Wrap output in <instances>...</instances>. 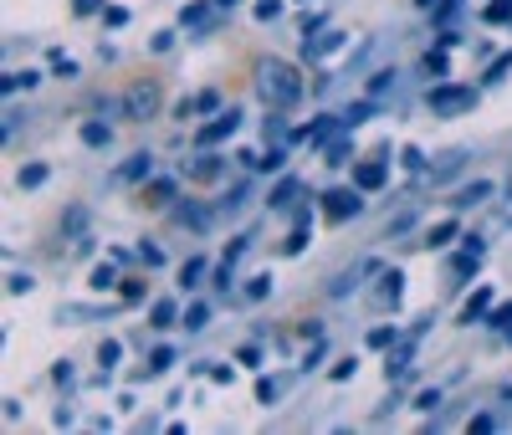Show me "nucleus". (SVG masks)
Segmentation results:
<instances>
[{
	"mask_svg": "<svg viewBox=\"0 0 512 435\" xmlns=\"http://www.w3.org/2000/svg\"><path fill=\"white\" fill-rule=\"evenodd\" d=\"M256 93H262L267 103H277V108H287V103L303 98V72H297L292 62H282V57H267L262 67H256Z\"/></svg>",
	"mask_w": 512,
	"mask_h": 435,
	"instance_id": "nucleus-1",
	"label": "nucleus"
},
{
	"mask_svg": "<svg viewBox=\"0 0 512 435\" xmlns=\"http://www.w3.org/2000/svg\"><path fill=\"white\" fill-rule=\"evenodd\" d=\"M425 103H431L436 118H456L477 103V87H461V82H436L431 93H425Z\"/></svg>",
	"mask_w": 512,
	"mask_h": 435,
	"instance_id": "nucleus-2",
	"label": "nucleus"
},
{
	"mask_svg": "<svg viewBox=\"0 0 512 435\" xmlns=\"http://www.w3.org/2000/svg\"><path fill=\"white\" fill-rule=\"evenodd\" d=\"M359 210H364V190L359 185H338V190L323 195V215H328V221H354Z\"/></svg>",
	"mask_w": 512,
	"mask_h": 435,
	"instance_id": "nucleus-3",
	"label": "nucleus"
},
{
	"mask_svg": "<svg viewBox=\"0 0 512 435\" xmlns=\"http://www.w3.org/2000/svg\"><path fill=\"white\" fill-rule=\"evenodd\" d=\"M236 128H241V108H221L216 118H210L205 128H200V149H210V144H226V139H236Z\"/></svg>",
	"mask_w": 512,
	"mask_h": 435,
	"instance_id": "nucleus-4",
	"label": "nucleus"
},
{
	"mask_svg": "<svg viewBox=\"0 0 512 435\" xmlns=\"http://www.w3.org/2000/svg\"><path fill=\"white\" fill-rule=\"evenodd\" d=\"M384 180H390V149H384L379 159H359V164H354V185H359L364 195L379 190Z\"/></svg>",
	"mask_w": 512,
	"mask_h": 435,
	"instance_id": "nucleus-5",
	"label": "nucleus"
},
{
	"mask_svg": "<svg viewBox=\"0 0 512 435\" xmlns=\"http://www.w3.org/2000/svg\"><path fill=\"white\" fill-rule=\"evenodd\" d=\"M154 108H159V87H149V82H139V87L123 93V113L128 118H154Z\"/></svg>",
	"mask_w": 512,
	"mask_h": 435,
	"instance_id": "nucleus-6",
	"label": "nucleus"
},
{
	"mask_svg": "<svg viewBox=\"0 0 512 435\" xmlns=\"http://www.w3.org/2000/svg\"><path fill=\"white\" fill-rule=\"evenodd\" d=\"M492 190H497L492 180H472V185H461V190L451 195V210H456V215H461V210H472V205H482Z\"/></svg>",
	"mask_w": 512,
	"mask_h": 435,
	"instance_id": "nucleus-7",
	"label": "nucleus"
},
{
	"mask_svg": "<svg viewBox=\"0 0 512 435\" xmlns=\"http://www.w3.org/2000/svg\"><path fill=\"white\" fill-rule=\"evenodd\" d=\"M487 313H492V287H477L472 297L461 302V323H466V328H472V323H482Z\"/></svg>",
	"mask_w": 512,
	"mask_h": 435,
	"instance_id": "nucleus-8",
	"label": "nucleus"
},
{
	"mask_svg": "<svg viewBox=\"0 0 512 435\" xmlns=\"http://www.w3.org/2000/svg\"><path fill=\"white\" fill-rule=\"evenodd\" d=\"M344 41H349L344 31H323L318 41H303V57H308V62H318V57H333L338 47H344Z\"/></svg>",
	"mask_w": 512,
	"mask_h": 435,
	"instance_id": "nucleus-9",
	"label": "nucleus"
},
{
	"mask_svg": "<svg viewBox=\"0 0 512 435\" xmlns=\"http://www.w3.org/2000/svg\"><path fill=\"white\" fill-rule=\"evenodd\" d=\"M456 236H461V221H456V215H446V221H436L431 231H425V241H420V246H436V251H441V246H451Z\"/></svg>",
	"mask_w": 512,
	"mask_h": 435,
	"instance_id": "nucleus-10",
	"label": "nucleus"
},
{
	"mask_svg": "<svg viewBox=\"0 0 512 435\" xmlns=\"http://www.w3.org/2000/svg\"><path fill=\"white\" fill-rule=\"evenodd\" d=\"M118 180H128V185H139V180H144V185H149V180H154V159H149V154H134V159L118 169Z\"/></svg>",
	"mask_w": 512,
	"mask_h": 435,
	"instance_id": "nucleus-11",
	"label": "nucleus"
},
{
	"mask_svg": "<svg viewBox=\"0 0 512 435\" xmlns=\"http://www.w3.org/2000/svg\"><path fill=\"white\" fill-rule=\"evenodd\" d=\"M108 139H113V128H108V123H98V118L82 123V144H88V149H108Z\"/></svg>",
	"mask_w": 512,
	"mask_h": 435,
	"instance_id": "nucleus-12",
	"label": "nucleus"
},
{
	"mask_svg": "<svg viewBox=\"0 0 512 435\" xmlns=\"http://www.w3.org/2000/svg\"><path fill=\"white\" fill-rule=\"evenodd\" d=\"M88 287H93V292H113V287H118V272H113V261H98V267L88 272Z\"/></svg>",
	"mask_w": 512,
	"mask_h": 435,
	"instance_id": "nucleus-13",
	"label": "nucleus"
},
{
	"mask_svg": "<svg viewBox=\"0 0 512 435\" xmlns=\"http://www.w3.org/2000/svg\"><path fill=\"white\" fill-rule=\"evenodd\" d=\"M349 134H354V128H344V139H333V144H328V159H323V164L338 169V164H349V159H354V139H349Z\"/></svg>",
	"mask_w": 512,
	"mask_h": 435,
	"instance_id": "nucleus-14",
	"label": "nucleus"
},
{
	"mask_svg": "<svg viewBox=\"0 0 512 435\" xmlns=\"http://www.w3.org/2000/svg\"><path fill=\"white\" fill-rule=\"evenodd\" d=\"M205 272H210V267H205V256H190V261H185V267H180V287H185V292H195Z\"/></svg>",
	"mask_w": 512,
	"mask_h": 435,
	"instance_id": "nucleus-15",
	"label": "nucleus"
},
{
	"mask_svg": "<svg viewBox=\"0 0 512 435\" xmlns=\"http://www.w3.org/2000/svg\"><path fill=\"white\" fill-rule=\"evenodd\" d=\"M379 297L390 302V308H400V297H405V272H384V287H379Z\"/></svg>",
	"mask_w": 512,
	"mask_h": 435,
	"instance_id": "nucleus-16",
	"label": "nucleus"
},
{
	"mask_svg": "<svg viewBox=\"0 0 512 435\" xmlns=\"http://www.w3.org/2000/svg\"><path fill=\"white\" fill-rule=\"evenodd\" d=\"M221 169H226L221 154H205L200 164H190V180H221Z\"/></svg>",
	"mask_w": 512,
	"mask_h": 435,
	"instance_id": "nucleus-17",
	"label": "nucleus"
},
{
	"mask_svg": "<svg viewBox=\"0 0 512 435\" xmlns=\"http://www.w3.org/2000/svg\"><path fill=\"white\" fill-rule=\"evenodd\" d=\"M149 323H154V328H175V323H180V308H175V302H154Z\"/></svg>",
	"mask_w": 512,
	"mask_h": 435,
	"instance_id": "nucleus-18",
	"label": "nucleus"
},
{
	"mask_svg": "<svg viewBox=\"0 0 512 435\" xmlns=\"http://www.w3.org/2000/svg\"><path fill=\"white\" fill-rule=\"evenodd\" d=\"M338 118H344V128H359L364 118H374V98H364V103H349V108L338 113Z\"/></svg>",
	"mask_w": 512,
	"mask_h": 435,
	"instance_id": "nucleus-19",
	"label": "nucleus"
},
{
	"mask_svg": "<svg viewBox=\"0 0 512 435\" xmlns=\"http://www.w3.org/2000/svg\"><path fill=\"white\" fill-rule=\"evenodd\" d=\"M175 190H180V180H149V205H164V200H175Z\"/></svg>",
	"mask_w": 512,
	"mask_h": 435,
	"instance_id": "nucleus-20",
	"label": "nucleus"
},
{
	"mask_svg": "<svg viewBox=\"0 0 512 435\" xmlns=\"http://www.w3.org/2000/svg\"><path fill=\"white\" fill-rule=\"evenodd\" d=\"M308 231H313V226H308V215H303V221H297V226H292V236L282 241V251H287V256H297V251H303V246H308Z\"/></svg>",
	"mask_w": 512,
	"mask_h": 435,
	"instance_id": "nucleus-21",
	"label": "nucleus"
},
{
	"mask_svg": "<svg viewBox=\"0 0 512 435\" xmlns=\"http://www.w3.org/2000/svg\"><path fill=\"white\" fill-rule=\"evenodd\" d=\"M16 185H21V190H36V185H47V164H26V169L16 174Z\"/></svg>",
	"mask_w": 512,
	"mask_h": 435,
	"instance_id": "nucleus-22",
	"label": "nucleus"
},
{
	"mask_svg": "<svg viewBox=\"0 0 512 435\" xmlns=\"http://www.w3.org/2000/svg\"><path fill=\"white\" fill-rule=\"evenodd\" d=\"M210 323V308H205V302H195V308H185V333H200Z\"/></svg>",
	"mask_w": 512,
	"mask_h": 435,
	"instance_id": "nucleus-23",
	"label": "nucleus"
},
{
	"mask_svg": "<svg viewBox=\"0 0 512 435\" xmlns=\"http://www.w3.org/2000/svg\"><path fill=\"white\" fill-rule=\"evenodd\" d=\"M292 195H297V180H292V174H287V180H282V185H277V190L267 195V205H272V210H282V205H287Z\"/></svg>",
	"mask_w": 512,
	"mask_h": 435,
	"instance_id": "nucleus-24",
	"label": "nucleus"
},
{
	"mask_svg": "<svg viewBox=\"0 0 512 435\" xmlns=\"http://www.w3.org/2000/svg\"><path fill=\"white\" fill-rule=\"evenodd\" d=\"M395 343H400V328H395V323H390V328H374V333H369V348H395Z\"/></svg>",
	"mask_w": 512,
	"mask_h": 435,
	"instance_id": "nucleus-25",
	"label": "nucleus"
},
{
	"mask_svg": "<svg viewBox=\"0 0 512 435\" xmlns=\"http://www.w3.org/2000/svg\"><path fill=\"white\" fill-rule=\"evenodd\" d=\"M169 364H175V348H154L149 354V374H169Z\"/></svg>",
	"mask_w": 512,
	"mask_h": 435,
	"instance_id": "nucleus-26",
	"label": "nucleus"
},
{
	"mask_svg": "<svg viewBox=\"0 0 512 435\" xmlns=\"http://www.w3.org/2000/svg\"><path fill=\"white\" fill-rule=\"evenodd\" d=\"M118 354H123V343H118V338H103V348H98V364H103V369H113V364H118Z\"/></svg>",
	"mask_w": 512,
	"mask_h": 435,
	"instance_id": "nucleus-27",
	"label": "nucleus"
},
{
	"mask_svg": "<svg viewBox=\"0 0 512 435\" xmlns=\"http://www.w3.org/2000/svg\"><path fill=\"white\" fill-rule=\"evenodd\" d=\"M487 21H492V26H507V21H512V0H492V6H487Z\"/></svg>",
	"mask_w": 512,
	"mask_h": 435,
	"instance_id": "nucleus-28",
	"label": "nucleus"
},
{
	"mask_svg": "<svg viewBox=\"0 0 512 435\" xmlns=\"http://www.w3.org/2000/svg\"><path fill=\"white\" fill-rule=\"evenodd\" d=\"M282 164H287V154H282V149H267V154H256V169H267V174H277Z\"/></svg>",
	"mask_w": 512,
	"mask_h": 435,
	"instance_id": "nucleus-29",
	"label": "nucleus"
},
{
	"mask_svg": "<svg viewBox=\"0 0 512 435\" xmlns=\"http://www.w3.org/2000/svg\"><path fill=\"white\" fill-rule=\"evenodd\" d=\"M436 405H441V389H420V395H415V410L420 415H431Z\"/></svg>",
	"mask_w": 512,
	"mask_h": 435,
	"instance_id": "nucleus-30",
	"label": "nucleus"
},
{
	"mask_svg": "<svg viewBox=\"0 0 512 435\" xmlns=\"http://www.w3.org/2000/svg\"><path fill=\"white\" fill-rule=\"evenodd\" d=\"M139 261H144V267H164V251L154 241H139Z\"/></svg>",
	"mask_w": 512,
	"mask_h": 435,
	"instance_id": "nucleus-31",
	"label": "nucleus"
},
{
	"mask_svg": "<svg viewBox=\"0 0 512 435\" xmlns=\"http://www.w3.org/2000/svg\"><path fill=\"white\" fill-rule=\"evenodd\" d=\"M487 323L507 333V328H512V302H502V308H492V313H487Z\"/></svg>",
	"mask_w": 512,
	"mask_h": 435,
	"instance_id": "nucleus-32",
	"label": "nucleus"
},
{
	"mask_svg": "<svg viewBox=\"0 0 512 435\" xmlns=\"http://www.w3.org/2000/svg\"><path fill=\"white\" fill-rule=\"evenodd\" d=\"M400 164H405V169H415V174H420V169H425V154H420V149H415V144H405V149H400Z\"/></svg>",
	"mask_w": 512,
	"mask_h": 435,
	"instance_id": "nucleus-33",
	"label": "nucleus"
},
{
	"mask_svg": "<svg viewBox=\"0 0 512 435\" xmlns=\"http://www.w3.org/2000/svg\"><path fill=\"white\" fill-rule=\"evenodd\" d=\"M6 287H11V297H26V292H31L36 282H31L26 272H11V277H6Z\"/></svg>",
	"mask_w": 512,
	"mask_h": 435,
	"instance_id": "nucleus-34",
	"label": "nucleus"
},
{
	"mask_svg": "<svg viewBox=\"0 0 512 435\" xmlns=\"http://www.w3.org/2000/svg\"><path fill=\"white\" fill-rule=\"evenodd\" d=\"M507 72H512V52H502V57H497V62L487 67V82H502Z\"/></svg>",
	"mask_w": 512,
	"mask_h": 435,
	"instance_id": "nucleus-35",
	"label": "nucleus"
},
{
	"mask_svg": "<svg viewBox=\"0 0 512 435\" xmlns=\"http://www.w3.org/2000/svg\"><path fill=\"white\" fill-rule=\"evenodd\" d=\"M267 292H272V272H262V277L246 282V297H267Z\"/></svg>",
	"mask_w": 512,
	"mask_h": 435,
	"instance_id": "nucleus-36",
	"label": "nucleus"
},
{
	"mask_svg": "<svg viewBox=\"0 0 512 435\" xmlns=\"http://www.w3.org/2000/svg\"><path fill=\"white\" fill-rule=\"evenodd\" d=\"M384 87H395V72H374V77H369V98H379Z\"/></svg>",
	"mask_w": 512,
	"mask_h": 435,
	"instance_id": "nucleus-37",
	"label": "nucleus"
},
{
	"mask_svg": "<svg viewBox=\"0 0 512 435\" xmlns=\"http://www.w3.org/2000/svg\"><path fill=\"white\" fill-rule=\"evenodd\" d=\"M52 72H57V77H77V62L62 57V52H52Z\"/></svg>",
	"mask_w": 512,
	"mask_h": 435,
	"instance_id": "nucleus-38",
	"label": "nucleus"
},
{
	"mask_svg": "<svg viewBox=\"0 0 512 435\" xmlns=\"http://www.w3.org/2000/svg\"><path fill=\"white\" fill-rule=\"evenodd\" d=\"M195 113H221V93H200L195 98Z\"/></svg>",
	"mask_w": 512,
	"mask_h": 435,
	"instance_id": "nucleus-39",
	"label": "nucleus"
},
{
	"mask_svg": "<svg viewBox=\"0 0 512 435\" xmlns=\"http://www.w3.org/2000/svg\"><path fill=\"white\" fill-rule=\"evenodd\" d=\"M354 369H359V359L349 354V359H338V364H333L328 374H333V379H354Z\"/></svg>",
	"mask_w": 512,
	"mask_h": 435,
	"instance_id": "nucleus-40",
	"label": "nucleus"
},
{
	"mask_svg": "<svg viewBox=\"0 0 512 435\" xmlns=\"http://www.w3.org/2000/svg\"><path fill=\"white\" fill-rule=\"evenodd\" d=\"M256 400L272 405V400H277V379H256Z\"/></svg>",
	"mask_w": 512,
	"mask_h": 435,
	"instance_id": "nucleus-41",
	"label": "nucleus"
},
{
	"mask_svg": "<svg viewBox=\"0 0 512 435\" xmlns=\"http://www.w3.org/2000/svg\"><path fill=\"white\" fill-rule=\"evenodd\" d=\"M282 16V0H262V6H256V21H277Z\"/></svg>",
	"mask_w": 512,
	"mask_h": 435,
	"instance_id": "nucleus-42",
	"label": "nucleus"
},
{
	"mask_svg": "<svg viewBox=\"0 0 512 435\" xmlns=\"http://www.w3.org/2000/svg\"><path fill=\"white\" fill-rule=\"evenodd\" d=\"M246 246H251V236H236V241L226 246V261H231V267H236V261L246 256Z\"/></svg>",
	"mask_w": 512,
	"mask_h": 435,
	"instance_id": "nucleus-43",
	"label": "nucleus"
},
{
	"mask_svg": "<svg viewBox=\"0 0 512 435\" xmlns=\"http://www.w3.org/2000/svg\"><path fill=\"white\" fill-rule=\"evenodd\" d=\"M425 67H431L436 77H446V47H441V52H431V57H425Z\"/></svg>",
	"mask_w": 512,
	"mask_h": 435,
	"instance_id": "nucleus-44",
	"label": "nucleus"
},
{
	"mask_svg": "<svg viewBox=\"0 0 512 435\" xmlns=\"http://www.w3.org/2000/svg\"><path fill=\"white\" fill-rule=\"evenodd\" d=\"M205 16H210V11H205V6H185V16H180V21H185V26H200V21H205Z\"/></svg>",
	"mask_w": 512,
	"mask_h": 435,
	"instance_id": "nucleus-45",
	"label": "nucleus"
},
{
	"mask_svg": "<svg viewBox=\"0 0 512 435\" xmlns=\"http://www.w3.org/2000/svg\"><path fill=\"white\" fill-rule=\"evenodd\" d=\"M103 21H108V26H128V11H123V6H108Z\"/></svg>",
	"mask_w": 512,
	"mask_h": 435,
	"instance_id": "nucleus-46",
	"label": "nucleus"
},
{
	"mask_svg": "<svg viewBox=\"0 0 512 435\" xmlns=\"http://www.w3.org/2000/svg\"><path fill=\"white\" fill-rule=\"evenodd\" d=\"M333 297H344V292H354V277H333V287H328Z\"/></svg>",
	"mask_w": 512,
	"mask_h": 435,
	"instance_id": "nucleus-47",
	"label": "nucleus"
},
{
	"mask_svg": "<svg viewBox=\"0 0 512 435\" xmlns=\"http://www.w3.org/2000/svg\"><path fill=\"white\" fill-rule=\"evenodd\" d=\"M52 379H57V384H72V364H67V359H62V364H57V369H52Z\"/></svg>",
	"mask_w": 512,
	"mask_h": 435,
	"instance_id": "nucleus-48",
	"label": "nucleus"
},
{
	"mask_svg": "<svg viewBox=\"0 0 512 435\" xmlns=\"http://www.w3.org/2000/svg\"><path fill=\"white\" fill-rule=\"evenodd\" d=\"M98 11V0H77V16H93Z\"/></svg>",
	"mask_w": 512,
	"mask_h": 435,
	"instance_id": "nucleus-49",
	"label": "nucleus"
},
{
	"mask_svg": "<svg viewBox=\"0 0 512 435\" xmlns=\"http://www.w3.org/2000/svg\"><path fill=\"white\" fill-rule=\"evenodd\" d=\"M415 6H420V11H436V6H441V0H415Z\"/></svg>",
	"mask_w": 512,
	"mask_h": 435,
	"instance_id": "nucleus-50",
	"label": "nucleus"
},
{
	"mask_svg": "<svg viewBox=\"0 0 512 435\" xmlns=\"http://www.w3.org/2000/svg\"><path fill=\"white\" fill-rule=\"evenodd\" d=\"M216 6H236V0H216Z\"/></svg>",
	"mask_w": 512,
	"mask_h": 435,
	"instance_id": "nucleus-51",
	"label": "nucleus"
},
{
	"mask_svg": "<svg viewBox=\"0 0 512 435\" xmlns=\"http://www.w3.org/2000/svg\"><path fill=\"white\" fill-rule=\"evenodd\" d=\"M507 400H512V384H507Z\"/></svg>",
	"mask_w": 512,
	"mask_h": 435,
	"instance_id": "nucleus-52",
	"label": "nucleus"
}]
</instances>
